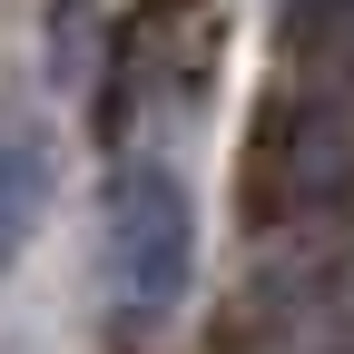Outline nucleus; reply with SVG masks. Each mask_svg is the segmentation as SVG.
<instances>
[{
  "mask_svg": "<svg viewBox=\"0 0 354 354\" xmlns=\"http://www.w3.org/2000/svg\"><path fill=\"white\" fill-rule=\"evenodd\" d=\"M99 276H109V315L128 335H158L197 286V197L187 177L158 158H128L109 177L99 207Z\"/></svg>",
  "mask_w": 354,
  "mask_h": 354,
  "instance_id": "1",
  "label": "nucleus"
},
{
  "mask_svg": "<svg viewBox=\"0 0 354 354\" xmlns=\"http://www.w3.org/2000/svg\"><path fill=\"white\" fill-rule=\"evenodd\" d=\"M354 177V109L335 88H286V99L256 109V138H246V197L256 216H286V207H325Z\"/></svg>",
  "mask_w": 354,
  "mask_h": 354,
  "instance_id": "2",
  "label": "nucleus"
},
{
  "mask_svg": "<svg viewBox=\"0 0 354 354\" xmlns=\"http://www.w3.org/2000/svg\"><path fill=\"white\" fill-rule=\"evenodd\" d=\"M109 69V109H197L216 79V0H138Z\"/></svg>",
  "mask_w": 354,
  "mask_h": 354,
  "instance_id": "3",
  "label": "nucleus"
},
{
  "mask_svg": "<svg viewBox=\"0 0 354 354\" xmlns=\"http://www.w3.org/2000/svg\"><path fill=\"white\" fill-rule=\"evenodd\" d=\"M59 197V148L39 118H0V266H10Z\"/></svg>",
  "mask_w": 354,
  "mask_h": 354,
  "instance_id": "4",
  "label": "nucleus"
},
{
  "mask_svg": "<svg viewBox=\"0 0 354 354\" xmlns=\"http://www.w3.org/2000/svg\"><path fill=\"white\" fill-rule=\"evenodd\" d=\"M286 39L315 79H354V0H286Z\"/></svg>",
  "mask_w": 354,
  "mask_h": 354,
  "instance_id": "5",
  "label": "nucleus"
}]
</instances>
